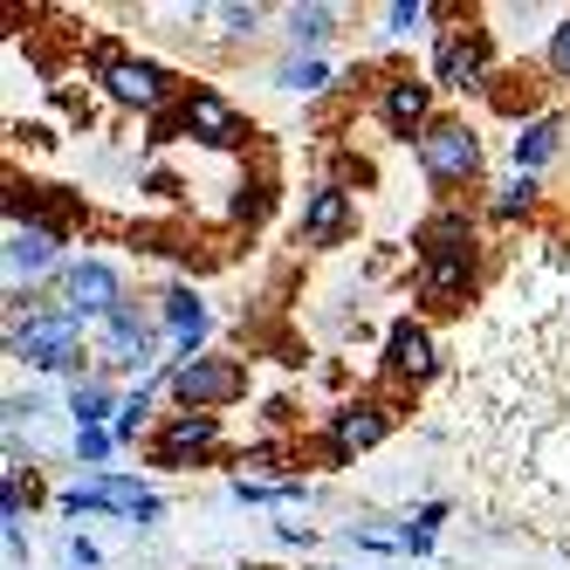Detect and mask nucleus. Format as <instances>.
Instances as JSON below:
<instances>
[{"instance_id":"ddd939ff","label":"nucleus","mask_w":570,"mask_h":570,"mask_svg":"<svg viewBox=\"0 0 570 570\" xmlns=\"http://www.w3.org/2000/svg\"><path fill=\"white\" fill-rule=\"evenodd\" d=\"M557 131H563L557 117H543V125H529V131L515 138V166H543V158L557 151Z\"/></svg>"},{"instance_id":"6ab92c4d","label":"nucleus","mask_w":570,"mask_h":570,"mask_svg":"<svg viewBox=\"0 0 570 570\" xmlns=\"http://www.w3.org/2000/svg\"><path fill=\"white\" fill-rule=\"evenodd\" d=\"M145 413H151V399H145V392H138V399H125V420H117V433H138V420H145Z\"/></svg>"},{"instance_id":"f03ea898","label":"nucleus","mask_w":570,"mask_h":570,"mask_svg":"<svg viewBox=\"0 0 570 570\" xmlns=\"http://www.w3.org/2000/svg\"><path fill=\"white\" fill-rule=\"evenodd\" d=\"M420 166H426L433 179H468V173L481 166V145H474L461 125H433V131L420 138Z\"/></svg>"},{"instance_id":"2eb2a0df","label":"nucleus","mask_w":570,"mask_h":570,"mask_svg":"<svg viewBox=\"0 0 570 570\" xmlns=\"http://www.w3.org/2000/svg\"><path fill=\"white\" fill-rule=\"evenodd\" d=\"M166 316H173V331H179L186 344H193L199 331H207V309H199V303H193V289H179V296L166 303Z\"/></svg>"},{"instance_id":"6e6552de","label":"nucleus","mask_w":570,"mask_h":570,"mask_svg":"<svg viewBox=\"0 0 570 570\" xmlns=\"http://www.w3.org/2000/svg\"><path fill=\"white\" fill-rule=\"evenodd\" d=\"M207 440H214V420H207V413H186V420H173V426H166V440H158V468H173L179 454H199Z\"/></svg>"},{"instance_id":"dca6fc26","label":"nucleus","mask_w":570,"mask_h":570,"mask_svg":"<svg viewBox=\"0 0 570 570\" xmlns=\"http://www.w3.org/2000/svg\"><path fill=\"white\" fill-rule=\"evenodd\" d=\"M104 405H110V392H104V385H76V399H69V413H76V426H83V433H97V420H104Z\"/></svg>"},{"instance_id":"20e7f679","label":"nucleus","mask_w":570,"mask_h":570,"mask_svg":"<svg viewBox=\"0 0 570 570\" xmlns=\"http://www.w3.org/2000/svg\"><path fill=\"white\" fill-rule=\"evenodd\" d=\"M69 309L76 316H117V309H125V303H117V275L104 262L69 268Z\"/></svg>"},{"instance_id":"aec40b11","label":"nucleus","mask_w":570,"mask_h":570,"mask_svg":"<svg viewBox=\"0 0 570 570\" xmlns=\"http://www.w3.org/2000/svg\"><path fill=\"white\" fill-rule=\"evenodd\" d=\"M426 21V8H392V35H413Z\"/></svg>"},{"instance_id":"412c9836","label":"nucleus","mask_w":570,"mask_h":570,"mask_svg":"<svg viewBox=\"0 0 570 570\" xmlns=\"http://www.w3.org/2000/svg\"><path fill=\"white\" fill-rule=\"evenodd\" d=\"M550 62H557V69H563V76H570V21H563V28H557V42H550Z\"/></svg>"},{"instance_id":"9b49d317","label":"nucleus","mask_w":570,"mask_h":570,"mask_svg":"<svg viewBox=\"0 0 570 570\" xmlns=\"http://www.w3.org/2000/svg\"><path fill=\"white\" fill-rule=\"evenodd\" d=\"M8 262L28 268V275H42V268L56 262V240H49L42 227H35V234H14V240H8Z\"/></svg>"},{"instance_id":"1a4fd4ad","label":"nucleus","mask_w":570,"mask_h":570,"mask_svg":"<svg viewBox=\"0 0 570 570\" xmlns=\"http://www.w3.org/2000/svg\"><path fill=\"white\" fill-rule=\"evenodd\" d=\"M481 62H488V49H481V42H446V49H440V76H446V90H474V83H481Z\"/></svg>"},{"instance_id":"f3484780","label":"nucleus","mask_w":570,"mask_h":570,"mask_svg":"<svg viewBox=\"0 0 570 570\" xmlns=\"http://www.w3.org/2000/svg\"><path fill=\"white\" fill-rule=\"evenodd\" d=\"M289 35H296V42H323V35H331V8H296Z\"/></svg>"},{"instance_id":"39448f33","label":"nucleus","mask_w":570,"mask_h":570,"mask_svg":"<svg viewBox=\"0 0 570 570\" xmlns=\"http://www.w3.org/2000/svg\"><path fill=\"white\" fill-rule=\"evenodd\" d=\"M104 83H110L117 104L151 110L158 97H166V69H151V62H110V69H104Z\"/></svg>"},{"instance_id":"4468645a","label":"nucleus","mask_w":570,"mask_h":570,"mask_svg":"<svg viewBox=\"0 0 570 570\" xmlns=\"http://www.w3.org/2000/svg\"><path fill=\"white\" fill-rule=\"evenodd\" d=\"M385 117H392V131H413L420 117H426V90H420V83H399V90L385 97Z\"/></svg>"},{"instance_id":"7ed1b4c3","label":"nucleus","mask_w":570,"mask_h":570,"mask_svg":"<svg viewBox=\"0 0 570 570\" xmlns=\"http://www.w3.org/2000/svg\"><path fill=\"white\" fill-rule=\"evenodd\" d=\"M14 351L28 364H83L76 357V316H35L28 331H14Z\"/></svg>"},{"instance_id":"f257e3e1","label":"nucleus","mask_w":570,"mask_h":570,"mask_svg":"<svg viewBox=\"0 0 570 570\" xmlns=\"http://www.w3.org/2000/svg\"><path fill=\"white\" fill-rule=\"evenodd\" d=\"M240 392H248V372L227 364V357H193V364H179V399L186 405H220V399H240Z\"/></svg>"},{"instance_id":"9d476101","label":"nucleus","mask_w":570,"mask_h":570,"mask_svg":"<svg viewBox=\"0 0 570 570\" xmlns=\"http://www.w3.org/2000/svg\"><path fill=\"white\" fill-rule=\"evenodd\" d=\"M392 372H413V379L433 372V344H426L420 323H399V331H392Z\"/></svg>"},{"instance_id":"0eeeda50","label":"nucleus","mask_w":570,"mask_h":570,"mask_svg":"<svg viewBox=\"0 0 570 570\" xmlns=\"http://www.w3.org/2000/svg\"><path fill=\"white\" fill-rule=\"evenodd\" d=\"M344 220H351V199H344L337 186H323L309 207H303V240H316V248H323V240L344 234Z\"/></svg>"},{"instance_id":"a211bd4d","label":"nucleus","mask_w":570,"mask_h":570,"mask_svg":"<svg viewBox=\"0 0 570 570\" xmlns=\"http://www.w3.org/2000/svg\"><path fill=\"white\" fill-rule=\"evenodd\" d=\"M282 83H289V90H323V62H296V69H282Z\"/></svg>"},{"instance_id":"f8f14e48","label":"nucleus","mask_w":570,"mask_h":570,"mask_svg":"<svg viewBox=\"0 0 570 570\" xmlns=\"http://www.w3.org/2000/svg\"><path fill=\"white\" fill-rule=\"evenodd\" d=\"M379 433H385V420L372 413V405H357V413L337 420V454H351V446H372Z\"/></svg>"},{"instance_id":"423d86ee","label":"nucleus","mask_w":570,"mask_h":570,"mask_svg":"<svg viewBox=\"0 0 570 570\" xmlns=\"http://www.w3.org/2000/svg\"><path fill=\"white\" fill-rule=\"evenodd\" d=\"M179 117H186V131H207V145H240V117L220 97H207V90H199Z\"/></svg>"}]
</instances>
